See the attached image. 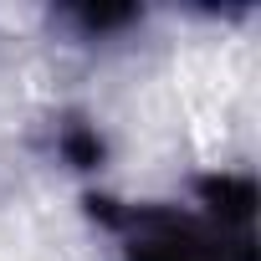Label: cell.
Instances as JSON below:
<instances>
[{
  "mask_svg": "<svg viewBox=\"0 0 261 261\" xmlns=\"http://www.w3.org/2000/svg\"><path fill=\"white\" fill-rule=\"evenodd\" d=\"M87 215L113 261H261L251 174H205L185 205L87 195Z\"/></svg>",
  "mask_w": 261,
  "mask_h": 261,
  "instance_id": "cell-1",
  "label": "cell"
},
{
  "mask_svg": "<svg viewBox=\"0 0 261 261\" xmlns=\"http://www.w3.org/2000/svg\"><path fill=\"white\" fill-rule=\"evenodd\" d=\"M57 154L72 164V169H97L102 164V134L87 123V118H62L57 123Z\"/></svg>",
  "mask_w": 261,
  "mask_h": 261,
  "instance_id": "cell-2",
  "label": "cell"
},
{
  "mask_svg": "<svg viewBox=\"0 0 261 261\" xmlns=\"http://www.w3.org/2000/svg\"><path fill=\"white\" fill-rule=\"evenodd\" d=\"M57 21H62V26H77L82 36H113V31H123V26H139L144 11H134V6H123V11H62Z\"/></svg>",
  "mask_w": 261,
  "mask_h": 261,
  "instance_id": "cell-3",
  "label": "cell"
}]
</instances>
